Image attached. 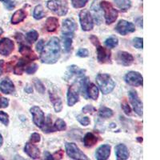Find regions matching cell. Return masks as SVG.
Instances as JSON below:
<instances>
[{
	"instance_id": "obj_1",
	"label": "cell",
	"mask_w": 160,
	"mask_h": 160,
	"mask_svg": "<svg viewBox=\"0 0 160 160\" xmlns=\"http://www.w3.org/2000/svg\"><path fill=\"white\" fill-rule=\"evenodd\" d=\"M60 42L57 37H52L40 53V60L42 63L55 64L60 58Z\"/></svg>"
},
{
	"instance_id": "obj_2",
	"label": "cell",
	"mask_w": 160,
	"mask_h": 160,
	"mask_svg": "<svg viewBox=\"0 0 160 160\" xmlns=\"http://www.w3.org/2000/svg\"><path fill=\"white\" fill-rule=\"evenodd\" d=\"M96 82L103 95L110 94L115 88V81L108 74H98L96 76Z\"/></svg>"
},
{
	"instance_id": "obj_3",
	"label": "cell",
	"mask_w": 160,
	"mask_h": 160,
	"mask_svg": "<svg viewBox=\"0 0 160 160\" xmlns=\"http://www.w3.org/2000/svg\"><path fill=\"white\" fill-rule=\"evenodd\" d=\"M100 8L102 11H103L104 18L106 20V23L109 24L115 22V20L118 18V12L116 9L112 6L111 2L108 1H101L100 2Z\"/></svg>"
},
{
	"instance_id": "obj_4",
	"label": "cell",
	"mask_w": 160,
	"mask_h": 160,
	"mask_svg": "<svg viewBox=\"0 0 160 160\" xmlns=\"http://www.w3.org/2000/svg\"><path fill=\"white\" fill-rule=\"evenodd\" d=\"M47 7L58 16H64L68 14V6L64 0H49L47 2Z\"/></svg>"
},
{
	"instance_id": "obj_5",
	"label": "cell",
	"mask_w": 160,
	"mask_h": 160,
	"mask_svg": "<svg viewBox=\"0 0 160 160\" xmlns=\"http://www.w3.org/2000/svg\"><path fill=\"white\" fill-rule=\"evenodd\" d=\"M66 152L68 156L74 160H88V156L78 148L74 142H67L65 145Z\"/></svg>"
},
{
	"instance_id": "obj_6",
	"label": "cell",
	"mask_w": 160,
	"mask_h": 160,
	"mask_svg": "<svg viewBox=\"0 0 160 160\" xmlns=\"http://www.w3.org/2000/svg\"><path fill=\"white\" fill-rule=\"evenodd\" d=\"M79 22L82 31H90L94 28V21H93L92 16L88 10H82L80 11L79 15Z\"/></svg>"
},
{
	"instance_id": "obj_7",
	"label": "cell",
	"mask_w": 160,
	"mask_h": 160,
	"mask_svg": "<svg viewBox=\"0 0 160 160\" xmlns=\"http://www.w3.org/2000/svg\"><path fill=\"white\" fill-rule=\"evenodd\" d=\"M31 115H32L33 122L35 123L36 127L39 128H42L45 123V115L44 112L39 107L34 106L30 109Z\"/></svg>"
},
{
	"instance_id": "obj_8",
	"label": "cell",
	"mask_w": 160,
	"mask_h": 160,
	"mask_svg": "<svg viewBox=\"0 0 160 160\" xmlns=\"http://www.w3.org/2000/svg\"><path fill=\"white\" fill-rule=\"evenodd\" d=\"M115 31L122 36H125L130 33L135 32V26L132 22L126 21L124 19H121L118 21V24L115 27Z\"/></svg>"
},
{
	"instance_id": "obj_9",
	"label": "cell",
	"mask_w": 160,
	"mask_h": 160,
	"mask_svg": "<svg viewBox=\"0 0 160 160\" xmlns=\"http://www.w3.org/2000/svg\"><path fill=\"white\" fill-rule=\"evenodd\" d=\"M125 82L132 87H140L143 84L142 75L137 71H129L124 77Z\"/></svg>"
},
{
	"instance_id": "obj_10",
	"label": "cell",
	"mask_w": 160,
	"mask_h": 160,
	"mask_svg": "<svg viewBox=\"0 0 160 160\" xmlns=\"http://www.w3.org/2000/svg\"><path fill=\"white\" fill-rule=\"evenodd\" d=\"M130 102L133 107V109L135 111L138 116L142 115V102L138 97V94L135 91H130L128 92Z\"/></svg>"
},
{
	"instance_id": "obj_11",
	"label": "cell",
	"mask_w": 160,
	"mask_h": 160,
	"mask_svg": "<svg viewBox=\"0 0 160 160\" xmlns=\"http://www.w3.org/2000/svg\"><path fill=\"white\" fill-rule=\"evenodd\" d=\"M96 52L97 60L99 63H111V52L109 49L99 45L96 47Z\"/></svg>"
},
{
	"instance_id": "obj_12",
	"label": "cell",
	"mask_w": 160,
	"mask_h": 160,
	"mask_svg": "<svg viewBox=\"0 0 160 160\" xmlns=\"http://www.w3.org/2000/svg\"><path fill=\"white\" fill-rule=\"evenodd\" d=\"M101 0H95L91 7V15L92 16L93 21L95 23L99 25L102 22V11L100 8Z\"/></svg>"
},
{
	"instance_id": "obj_13",
	"label": "cell",
	"mask_w": 160,
	"mask_h": 160,
	"mask_svg": "<svg viewBox=\"0 0 160 160\" xmlns=\"http://www.w3.org/2000/svg\"><path fill=\"white\" fill-rule=\"evenodd\" d=\"M15 49V43L8 38H3L0 40V55L8 56Z\"/></svg>"
},
{
	"instance_id": "obj_14",
	"label": "cell",
	"mask_w": 160,
	"mask_h": 160,
	"mask_svg": "<svg viewBox=\"0 0 160 160\" xmlns=\"http://www.w3.org/2000/svg\"><path fill=\"white\" fill-rule=\"evenodd\" d=\"M78 26L76 22L73 18H66L63 20L62 25V33L63 35H68V36H73L74 32L76 31Z\"/></svg>"
},
{
	"instance_id": "obj_15",
	"label": "cell",
	"mask_w": 160,
	"mask_h": 160,
	"mask_svg": "<svg viewBox=\"0 0 160 160\" xmlns=\"http://www.w3.org/2000/svg\"><path fill=\"white\" fill-rule=\"evenodd\" d=\"M116 61L120 65L124 66V67H128L131 66L134 62V56L131 53H128L127 51H120L116 54Z\"/></svg>"
},
{
	"instance_id": "obj_16",
	"label": "cell",
	"mask_w": 160,
	"mask_h": 160,
	"mask_svg": "<svg viewBox=\"0 0 160 160\" xmlns=\"http://www.w3.org/2000/svg\"><path fill=\"white\" fill-rule=\"evenodd\" d=\"M79 88L75 85L71 86L68 91V105L73 107L79 100Z\"/></svg>"
},
{
	"instance_id": "obj_17",
	"label": "cell",
	"mask_w": 160,
	"mask_h": 160,
	"mask_svg": "<svg viewBox=\"0 0 160 160\" xmlns=\"http://www.w3.org/2000/svg\"><path fill=\"white\" fill-rule=\"evenodd\" d=\"M111 146L109 144L101 145L95 152V158L97 160H108L111 155Z\"/></svg>"
},
{
	"instance_id": "obj_18",
	"label": "cell",
	"mask_w": 160,
	"mask_h": 160,
	"mask_svg": "<svg viewBox=\"0 0 160 160\" xmlns=\"http://www.w3.org/2000/svg\"><path fill=\"white\" fill-rule=\"evenodd\" d=\"M24 151L32 159H38L40 158L41 152H40L39 148L34 143H31V142L26 143L25 147H24Z\"/></svg>"
},
{
	"instance_id": "obj_19",
	"label": "cell",
	"mask_w": 160,
	"mask_h": 160,
	"mask_svg": "<svg viewBox=\"0 0 160 160\" xmlns=\"http://www.w3.org/2000/svg\"><path fill=\"white\" fill-rule=\"evenodd\" d=\"M116 160H128L129 158V151L125 144L119 143L115 148Z\"/></svg>"
},
{
	"instance_id": "obj_20",
	"label": "cell",
	"mask_w": 160,
	"mask_h": 160,
	"mask_svg": "<svg viewBox=\"0 0 160 160\" xmlns=\"http://www.w3.org/2000/svg\"><path fill=\"white\" fill-rule=\"evenodd\" d=\"M15 85L10 78H7L0 82V91L6 95H10L15 92Z\"/></svg>"
},
{
	"instance_id": "obj_21",
	"label": "cell",
	"mask_w": 160,
	"mask_h": 160,
	"mask_svg": "<svg viewBox=\"0 0 160 160\" xmlns=\"http://www.w3.org/2000/svg\"><path fill=\"white\" fill-rule=\"evenodd\" d=\"M18 51L21 53V55H23L24 58L31 60V62H32L33 60L38 58V57L35 55V52L31 50V48L28 47V46L25 45V44H21V46L19 47V49H18Z\"/></svg>"
},
{
	"instance_id": "obj_22",
	"label": "cell",
	"mask_w": 160,
	"mask_h": 160,
	"mask_svg": "<svg viewBox=\"0 0 160 160\" xmlns=\"http://www.w3.org/2000/svg\"><path fill=\"white\" fill-rule=\"evenodd\" d=\"M31 60L28 59V58H20L18 60V63L15 66V68H14V73H15V75H22V73L23 71H25L26 67L28 65V64L31 62Z\"/></svg>"
},
{
	"instance_id": "obj_23",
	"label": "cell",
	"mask_w": 160,
	"mask_h": 160,
	"mask_svg": "<svg viewBox=\"0 0 160 160\" xmlns=\"http://www.w3.org/2000/svg\"><path fill=\"white\" fill-rule=\"evenodd\" d=\"M50 95V99H51V103L53 104V107H54V109H55V112L59 113L60 111L62 110V99L59 96L55 94V93H52L50 91L49 93Z\"/></svg>"
},
{
	"instance_id": "obj_24",
	"label": "cell",
	"mask_w": 160,
	"mask_h": 160,
	"mask_svg": "<svg viewBox=\"0 0 160 160\" xmlns=\"http://www.w3.org/2000/svg\"><path fill=\"white\" fill-rule=\"evenodd\" d=\"M26 18H27V12H26L24 10H17V11L13 14L12 17H11V24L16 25V24L20 23V22H22Z\"/></svg>"
},
{
	"instance_id": "obj_25",
	"label": "cell",
	"mask_w": 160,
	"mask_h": 160,
	"mask_svg": "<svg viewBox=\"0 0 160 160\" xmlns=\"http://www.w3.org/2000/svg\"><path fill=\"white\" fill-rule=\"evenodd\" d=\"M58 28V20L56 17H49L45 22V28L48 32H55Z\"/></svg>"
},
{
	"instance_id": "obj_26",
	"label": "cell",
	"mask_w": 160,
	"mask_h": 160,
	"mask_svg": "<svg viewBox=\"0 0 160 160\" xmlns=\"http://www.w3.org/2000/svg\"><path fill=\"white\" fill-rule=\"evenodd\" d=\"M98 142V138L93 133L88 132L83 138V144L86 148H91Z\"/></svg>"
},
{
	"instance_id": "obj_27",
	"label": "cell",
	"mask_w": 160,
	"mask_h": 160,
	"mask_svg": "<svg viewBox=\"0 0 160 160\" xmlns=\"http://www.w3.org/2000/svg\"><path fill=\"white\" fill-rule=\"evenodd\" d=\"M86 73L85 69H81L76 65H71L68 68V74L70 76H76L78 78H83Z\"/></svg>"
},
{
	"instance_id": "obj_28",
	"label": "cell",
	"mask_w": 160,
	"mask_h": 160,
	"mask_svg": "<svg viewBox=\"0 0 160 160\" xmlns=\"http://www.w3.org/2000/svg\"><path fill=\"white\" fill-rule=\"evenodd\" d=\"M87 95L88 98H91L93 100H97L98 98V88L94 83H89L87 90Z\"/></svg>"
},
{
	"instance_id": "obj_29",
	"label": "cell",
	"mask_w": 160,
	"mask_h": 160,
	"mask_svg": "<svg viewBox=\"0 0 160 160\" xmlns=\"http://www.w3.org/2000/svg\"><path fill=\"white\" fill-rule=\"evenodd\" d=\"M115 2L117 7L123 12L128 11L132 5L131 0H115Z\"/></svg>"
},
{
	"instance_id": "obj_30",
	"label": "cell",
	"mask_w": 160,
	"mask_h": 160,
	"mask_svg": "<svg viewBox=\"0 0 160 160\" xmlns=\"http://www.w3.org/2000/svg\"><path fill=\"white\" fill-rule=\"evenodd\" d=\"M114 115L112 110L111 108H108L107 107L102 106L98 110V116L102 118H111Z\"/></svg>"
},
{
	"instance_id": "obj_31",
	"label": "cell",
	"mask_w": 160,
	"mask_h": 160,
	"mask_svg": "<svg viewBox=\"0 0 160 160\" xmlns=\"http://www.w3.org/2000/svg\"><path fill=\"white\" fill-rule=\"evenodd\" d=\"M38 38V33L35 30H31L26 34L25 39L30 44H33L36 42Z\"/></svg>"
},
{
	"instance_id": "obj_32",
	"label": "cell",
	"mask_w": 160,
	"mask_h": 160,
	"mask_svg": "<svg viewBox=\"0 0 160 160\" xmlns=\"http://www.w3.org/2000/svg\"><path fill=\"white\" fill-rule=\"evenodd\" d=\"M45 12L42 5L36 6L33 11V17L36 20H40L45 17Z\"/></svg>"
},
{
	"instance_id": "obj_33",
	"label": "cell",
	"mask_w": 160,
	"mask_h": 160,
	"mask_svg": "<svg viewBox=\"0 0 160 160\" xmlns=\"http://www.w3.org/2000/svg\"><path fill=\"white\" fill-rule=\"evenodd\" d=\"M41 129L45 133L55 132V130L54 128V126H52V120L51 118V115H48L47 120L45 121V123H44L43 127Z\"/></svg>"
},
{
	"instance_id": "obj_34",
	"label": "cell",
	"mask_w": 160,
	"mask_h": 160,
	"mask_svg": "<svg viewBox=\"0 0 160 160\" xmlns=\"http://www.w3.org/2000/svg\"><path fill=\"white\" fill-rule=\"evenodd\" d=\"M118 44V39L115 36H111L105 40V46L109 49H112L117 47Z\"/></svg>"
},
{
	"instance_id": "obj_35",
	"label": "cell",
	"mask_w": 160,
	"mask_h": 160,
	"mask_svg": "<svg viewBox=\"0 0 160 160\" xmlns=\"http://www.w3.org/2000/svg\"><path fill=\"white\" fill-rule=\"evenodd\" d=\"M90 83V80L88 77L86 78H82V81H81V92H82V96L85 98H88V95H87V90H88V87Z\"/></svg>"
},
{
	"instance_id": "obj_36",
	"label": "cell",
	"mask_w": 160,
	"mask_h": 160,
	"mask_svg": "<svg viewBox=\"0 0 160 160\" xmlns=\"http://www.w3.org/2000/svg\"><path fill=\"white\" fill-rule=\"evenodd\" d=\"M54 128H55V131H65L67 129V123L62 118H58V119L55 121V125H54Z\"/></svg>"
},
{
	"instance_id": "obj_37",
	"label": "cell",
	"mask_w": 160,
	"mask_h": 160,
	"mask_svg": "<svg viewBox=\"0 0 160 160\" xmlns=\"http://www.w3.org/2000/svg\"><path fill=\"white\" fill-rule=\"evenodd\" d=\"M65 36L63 40V46L64 50L66 52L71 51V46H72V36H68V35H63Z\"/></svg>"
},
{
	"instance_id": "obj_38",
	"label": "cell",
	"mask_w": 160,
	"mask_h": 160,
	"mask_svg": "<svg viewBox=\"0 0 160 160\" xmlns=\"http://www.w3.org/2000/svg\"><path fill=\"white\" fill-rule=\"evenodd\" d=\"M34 86H35V89L40 94H43L45 92V87H44L43 83L41 82V80L38 79V78H35L34 79Z\"/></svg>"
},
{
	"instance_id": "obj_39",
	"label": "cell",
	"mask_w": 160,
	"mask_h": 160,
	"mask_svg": "<svg viewBox=\"0 0 160 160\" xmlns=\"http://www.w3.org/2000/svg\"><path fill=\"white\" fill-rule=\"evenodd\" d=\"M88 1L89 0H71V4H72L73 8L78 9V8H82L83 7H85Z\"/></svg>"
},
{
	"instance_id": "obj_40",
	"label": "cell",
	"mask_w": 160,
	"mask_h": 160,
	"mask_svg": "<svg viewBox=\"0 0 160 160\" xmlns=\"http://www.w3.org/2000/svg\"><path fill=\"white\" fill-rule=\"evenodd\" d=\"M77 120L78 121L81 125L84 126V127H88V125H90L91 123V119L89 118V117L88 116H83L82 115H79L77 116Z\"/></svg>"
},
{
	"instance_id": "obj_41",
	"label": "cell",
	"mask_w": 160,
	"mask_h": 160,
	"mask_svg": "<svg viewBox=\"0 0 160 160\" xmlns=\"http://www.w3.org/2000/svg\"><path fill=\"white\" fill-rule=\"evenodd\" d=\"M38 69V65L36 63H32L31 65H28L27 66V68H25L26 73L28 74V75H33V74H35Z\"/></svg>"
},
{
	"instance_id": "obj_42",
	"label": "cell",
	"mask_w": 160,
	"mask_h": 160,
	"mask_svg": "<svg viewBox=\"0 0 160 160\" xmlns=\"http://www.w3.org/2000/svg\"><path fill=\"white\" fill-rule=\"evenodd\" d=\"M143 38H135L133 39V46L137 49H142L143 48Z\"/></svg>"
},
{
	"instance_id": "obj_43",
	"label": "cell",
	"mask_w": 160,
	"mask_h": 160,
	"mask_svg": "<svg viewBox=\"0 0 160 160\" xmlns=\"http://www.w3.org/2000/svg\"><path fill=\"white\" fill-rule=\"evenodd\" d=\"M0 122L5 126L9 124V115L4 111H0Z\"/></svg>"
},
{
	"instance_id": "obj_44",
	"label": "cell",
	"mask_w": 160,
	"mask_h": 160,
	"mask_svg": "<svg viewBox=\"0 0 160 160\" xmlns=\"http://www.w3.org/2000/svg\"><path fill=\"white\" fill-rule=\"evenodd\" d=\"M82 112L84 114H91L92 115L95 112H96V108L91 105H87L82 108Z\"/></svg>"
},
{
	"instance_id": "obj_45",
	"label": "cell",
	"mask_w": 160,
	"mask_h": 160,
	"mask_svg": "<svg viewBox=\"0 0 160 160\" xmlns=\"http://www.w3.org/2000/svg\"><path fill=\"white\" fill-rule=\"evenodd\" d=\"M77 56L80 57V58H86V57L89 56V51L86 48H80L76 53Z\"/></svg>"
},
{
	"instance_id": "obj_46",
	"label": "cell",
	"mask_w": 160,
	"mask_h": 160,
	"mask_svg": "<svg viewBox=\"0 0 160 160\" xmlns=\"http://www.w3.org/2000/svg\"><path fill=\"white\" fill-rule=\"evenodd\" d=\"M1 2H2L5 5L6 8L8 10V11H11V10L14 9L15 7V2H13L12 0H0Z\"/></svg>"
},
{
	"instance_id": "obj_47",
	"label": "cell",
	"mask_w": 160,
	"mask_h": 160,
	"mask_svg": "<svg viewBox=\"0 0 160 160\" xmlns=\"http://www.w3.org/2000/svg\"><path fill=\"white\" fill-rule=\"evenodd\" d=\"M121 107H122V110H123L124 113H125L126 115H131V108H130L128 102H127L126 100L122 102V106H121Z\"/></svg>"
},
{
	"instance_id": "obj_48",
	"label": "cell",
	"mask_w": 160,
	"mask_h": 160,
	"mask_svg": "<svg viewBox=\"0 0 160 160\" xmlns=\"http://www.w3.org/2000/svg\"><path fill=\"white\" fill-rule=\"evenodd\" d=\"M41 140V136L38 133H33L32 135H31V138H30V142L31 143H37L39 142Z\"/></svg>"
},
{
	"instance_id": "obj_49",
	"label": "cell",
	"mask_w": 160,
	"mask_h": 160,
	"mask_svg": "<svg viewBox=\"0 0 160 160\" xmlns=\"http://www.w3.org/2000/svg\"><path fill=\"white\" fill-rule=\"evenodd\" d=\"M63 155H64L63 151H62V150H59V151H55V152L52 155V156H53V158H54V160H60V159H62Z\"/></svg>"
},
{
	"instance_id": "obj_50",
	"label": "cell",
	"mask_w": 160,
	"mask_h": 160,
	"mask_svg": "<svg viewBox=\"0 0 160 160\" xmlns=\"http://www.w3.org/2000/svg\"><path fill=\"white\" fill-rule=\"evenodd\" d=\"M9 105V99L4 97H0V108H8Z\"/></svg>"
},
{
	"instance_id": "obj_51",
	"label": "cell",
	"mask_w": 160,
	"mask_h": 160,
	"mask_svg": "<svg viewBox=\"0 0 160 160\" xmlns=\"http://www.w3.org/2000/svg\"><path fill=\"white\" fill-rule=\"evenodd\" d=\"M89 39L91 40V42H92V44L95 47H98V46L100 45V42L99 40H98V37H96L95 35H92L89 37Z\"/></svg>"
},
{
	"instance_id": "obj_52",
	"label": "cell",
	"mask_w": 160,
	"mask_h": 160,
	"mask_svg": "<svg viewBox=\"0 0 160 160\" xmlns=\"http://www.w3.org/2000/svg\"><path fill=\"white\" fill-rule=\"evenodd\" d=\"M44 48V40L43 39H40L38 42V43L36 44V51H38V53L42 52V49Z\"/></svg>"
},
{
	"instance_id": "obj_53",
	"label": "cell",
	"mask_w": 160,
	"mask_h": 160,
	"mask_svg": "<svg viewBox=\"0 0 160 160\" xmlns=\"http://www.w3.org/2000/svg\"><path fill=\"white\" fill-rule=\"evenodd\" d=\"M24 91H25L26 93H28V94H31V93H33V88L32 87H31V86L28 85L25 88Z\"/></svg>"
},
{
	"instance_id": "obj_54",
	"label": "cell",
	"mask_w": 160,
	"mask_h": 160,
	"mask_svg": "<svg viewBox=\"0 0 160 160\" xmlns=\"http://www.w3.org/2000/svg\"><path fill=\"white\" fill-rule=\"evenodd\" d=\"M3 66H4V61L3 60H0V76L2 75V72H3Z\"/></svg>"
},
{
	"instance_id": "obj_55",
	"label": "cell",
	"mask_w": 160,
	"mask_h": 160,
	"mask_svg": "<svg viewBox=\"0 0 160 160\" xmlns=\"http://www.w3.org/2000/svg\"><path fill=\"white\" fill-rule=\"evenodd\" d=\"M2 143H3V138H2V135L0 134V148L2 147Z\"/></svg>"
},
{
	"instance_id": "obj_56",
	"label": "cell",
	"mask_w": 160,
	"mask_h": 160,
	"mask_svg": "<svg viewBox=\"0 0 160 160\" xmlns=\"http://www.w3.org/2000/svg\"><path fill=\"white\" fill-rule=\"evenodd\" d=\"M2 33H3V30L2 29V28H0V36L2 35Z\"/></svg>"
},
{
	"instance_id": "obj_57",
	"label": "cell",
	"mask_w": 160,
	"mask_h": 160,
	"mask_svg": "<svg viewBox=\"0 0 160 160\" xmlns=\"http://www.w3.org/2000/svg\"><path fill=\"white\" fill-rule=\"evenodd\" d=\"M17 158H18V160H26V159H23L21 156H17Z\"/></svg>"
},
{
	"instance_id": "obj_58",
	"label": "cell",
	"mask_w": 160,
	"mask_h": 160,
	"mask_svg": "<svg viewBox=\"0 0 160 160\" xmlns=\"http://www.w3.org/2000/svg\"><path fill=\"white\" fill-rule=\"evenodd\" d=\"M0 160H4L3 158H2V157L1 156V155H0Z\"/></svg>"
}]
</instances>
